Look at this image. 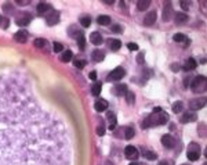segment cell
I'll return each instance as SVG.
<instances>
[{
    "mask_svg": "<svg viewBox=\"0 0 207 165\" xmlns=\"http://www.w3.org/2000/svg\"><path fill=\"white\" fill-rule=\"evenodd\" d=\"M72 164L62 118L39 100L24 75H0V165Z\"/></svg>",
    "mask_w": 207,
    "mask_h": 165,
    "instance_id": "cell-1",
    "label": "cell"
},
{
    "mask_svg": "<svg viewBox=\"0 0 207 165\" xmlns=\"http://www.w3.org/2000/svg\"><path fill=\"white\" fill-rule=\"evenodd\" d=\"M190 87H192V92L193 93H203V92H206V89H207V79H206V76L197 75L192 81Z\"/></svg>",
    "mask_w": 207,
    "mask_h": 165,
    "instance_id": "cell-2",
    "label": "cell"
},
{
    "mask_svg": "<svg viewBox=\"0 0 207 165\" xmlns=\"http://www.w3.org/2000/svg\"><path fill=\"white\" fill-rule=\"evenodd\" d=\"M188 159L189 161H197L200 157V146L199 143H190L188 146Z\"/></svg>",
    "mask_w": 207,
    "mask_h": 165,
    "instance_id": "cell-3",
    "label": "cell"
},
{
    "mask_svg": "<svg viewBox=\"0 0 207 165\" xmlns=\"http://www.w3.org/2000/svg\"><path fill=\"white\" fill-rule=\"evenodd\" d=\"M30 21H32V15L28 14V13H22V14L17 15V18H15L17 25H19V26H21V25H22V26L28 25Z\"/></svg>",
    "mask_w": 207,
    "mask_h": 165,
    "instance_id": "cell-4",
    "label": "cell"
},
{
    "mask_svg": "<svg viewBox=\"0 0 207 165\" xmlns=\"http://www.w3.org/2000/svg\"><path fill=\"white\" fill-rule=\"evenodd\" d=\"M124 75H126V71H124L121 67H117L109 74V78L108 79H109V81H120Z\"/></svg>",
    "mask_w": 207,
    "mask_h": 165,
    "instance_id": "cell-5",
    "label": "cell"
},
{
    "mask_svg": "<svg viewBox=\"0 0 207 165\" xmlns=\"http://www.w3.org/2000/svg\"><path fill=\"white\" fill-rule=\"evenodd\" d=\"M206 106V99H195L189 103V108L190 111H197V110H201Z\"/></svg>",
    "mask_w": 207,
    "mask_h": 165,
    "instance_id": "cell-6",
    "label": "cell"
},
{
    "mask_svg": "<svg viewBox=\"0 0 207 165\" xmlns=\"http://www.w3.org/2000/svg\"><path fill=\"white\" fill-rule=\"evenodd\" d=\"M197 119V117H196V112L195 111H190V110H188V111H185L184 114L181 115V122L182 123H188V122H193V121Z\"/></svg>",
    "mask_w": 207,
    "mask_h": 165,
    "instance_id": "cell-7",
    "label": "cell"
},
{
    "mask_svg": "<svg viewBox=\"0 0 207 165\" xmlns=\"http://www.w3.org/2000/svg\"><path fill=\"white\" fill-rule=\"evenodd\" d=\"M124 155H126V158H128V159H137L138 157H140V153H138V150L135 147L127 146V147L124 148Z\"/></svg>",
    "mask_w": 207,
    "mask_h": 165,
    "instance_id": "cell-8",
    "label": "cell"
},
{
    "mask_svg": "<svg viewBox=\"0 0 207 165\" xmlns=\"http://www.w3.org/2000/svg\"><path fill=\"white\" fill-rule=\"evenodd\" d=\"M46 21H47V25H50V26L55 25V24H58V21H59V14L52 10V11H50V14L46 17Z\"/></svg>",
    "mask_w": 207,
    "mask_h": 165,
    "instance_id": "cell-9",
    "label": "cell"
},
{
    "mask_svg": "<svg viewBox=\"0 0 207 165\" xmlns=\"http://www.w3.org/2000/svg\"><path fill=\"white\" fill-rule=\"evenodd\" d=\"M175 139H174L171 135H164V136L162 137V144L166 148H173L174 146H175Z\"/></svg>",
    "mask_w": 207,
    "mask_h": 165,
    "instance_id": "cell-10",
    "label": "cell"
},
{
    "mask_svg": "<svg viewBox=\"0 0 207 165\" xmlns=\"http://www.w3.org/2000/svg\"><path fill=\"white\" fill-rule=\"evenodd\" d=\"M112 93L115 96H119V97H120V96H123V95H126L127 93V86L126 85H115V86L112 87Z\"/></svg>",
    "mask_w": 207,
    "mask_h": 165,
    "instance_id": "cell-11",
    "label": "cell"
},
{
    "mask_svg": "<svg viewBox=\"0 0 207 165\" xmlns=\"http://www.w3.org/2000/svg\"><path fill=\"white\" fill-rule=\"evenodd\" d=\"M156 11H149L148 14L145 15V18H144V24H145L146 26H151L155 24V21H156Z\"/></svg>",
    "mask_w": 207,
    "mask_h": 165,
    "instance_id": "cell-12",
    "label": "cell"
},
{
    "mask_svg": "<svg viewBox=\"0 0 207 165\" xmlns=\"http://www.w3.org/2000/svg\"><path fill=\"white\" fill-rule=\"evenodd\" d=\"M36 10H37V14L43 15V14H47V13H48L50 10H52V9H51V6H50L48 3H44V2H41V3L37 4Z\"/></svg>",
    "mask_w": 207,
    "mask_h": 165,
    "instance_id": "cell-13",
    "label": "cell"
},
{
    "mask_svg": "<svg viewBox=\"0 0 207 165\" xmlns=\"http://www.w3.org/2000/svg\"><path fill=\"white\" fill-rule=\"evenodd\" d=\"M156 121H157V125H164L168 121V114L164 112L163 110L160 112H156Z\"/></svg>",
    "mask_w": 207,
    "mask_h": 165,
    "instance_id": "cell-14",
    "label": "cell"
},
{
    "mask_svg": "<svg viewBox=\"0 0 207 165\" xmlns=\"http://www.w3.org/2000/svg\"><path fill=\"white\" fill-rule=\"evenodd\" d=\"M14 39L18 43H25L28 40V32L26 31H18L14 35Z\"/></svg>",
    "mask_w": 207,
    "mask_h": 165,
    "instance_id": "cell-15",
    "label": "cell"
},
{
    "mask_svg": "<svg viewBox=\"0 0 207 165\" xmlns=\"http://www.w3.org/2000/svg\"><path fill=\"white\" fill-rule=\"evenodd\" d=\"M90 42L93 43V45H95V46L102 45V36H101V34H99V32H93V34L90 35Z\"/></svg>",
    "mask_w": 207,
    "mask_h": 165,
    "instance_id": "cell-16",
    "label": "cell"
},
{
    "mask_svg": "<svg viewBox=\"0 0 207 165\" xmlns=\"http://www.w3.org/2000/svg\"><path fill=\"white\" fill-rule=\"evenodd\" d=\"M94 107H95V110H97L98 112H102V111H105V110H108V101H106V100H102V99H99V100L95 101Z\"/></svg>",
    "mask_w": 207,
    "mask_h": 165,
    "instance_id": "cell-17",
    "label": "cell"
},
{
    "mask_svg": "<svg viewBox=\"0 0 207 165\" xmlns=\"http://www.w3.org/2000/svg\"><path fill=\"white\" fill-rule=\"evenodd\" d=\"M106 43H108V46H109L110 50H113V51H117L121 47V42L119 39H109Z\"/></svg>",
    "mask_w": 207,
    "mask_h": 165,
    "instance_id": "cell-18",
    "label": "cell"
},
{
    "mask_svg": "<svg viewBox=\"0 0 207 165\" xmlns=\"http://www.w3.org/2000/svg\"><path fill=\"white\" fill-rule=\"evenodd\" d=\"M171 14H173V9H171V4L167 3L163 10V21H168L171 18Z\"/></svg>",
    "mask_w": 207,
    "mask_h": 165,
    "instance_id": "cell-19",
    "label": "cell"
},
{
    "mask_svg": "<svg viewBox=\"0 0 207 165\" xmlns=\"http://www.w3.org/2000/svg\"><path fill=\"white\" fill-rule=\"evenodd\" d=\"M106 118L109 119V125H108V128L112 131V129H115V126H116V115L113 114V112H106Z\"/></svg>",
    "mask_w": 207,
    "mask_h": 165,
    "instance_id": "cell-20",
    "label": "cell"
},
{
    "mask_svg": "<svg viewBox=\"0 0 207 165\" xmlns=\"http://www.w3.org/2000/svg\"><path fill=\"white\" fill-rule=\"evenodd\" d=\"M174 20L178 24H184L188 21V15L185 14V13H175V14H174Z\"/></svg>",
    "mask_w": 207,
    "mask_h": 165,
    "instance_id": "cell-21",
    "label": "cell"
},
{
    "mask_svg": "<svg viewBox=\"0 0 207 165\" xmlns=\"http://www.w3.org/2000/svg\"><path fill=\"white\" fill-rule=\"evenodd\" d=\"M101 90H102V83H101V82H95V83L91 86V95L97 97V96H99Z\"/></svg>",
    "mask_w": 207,
    "mask_h": 165,
    "instance_id": "cell-22",
    "label": "cell"
},
{
    "mask_svg": "<svg viewBox=\"0 0 207 165\" xmlns=\"http://www.w3.org/2000/svg\"><path fill=\"white\" fill-rule=\"evenodd\" d=\"M105 58V53L102 50H94L93 51V60L95 62H99Z\"/></svg>",
    "mask_w": 207,
    "mask_h": 165,
    "instance_id": "cell-23",
    "label": "cell"
},
{
    "mask_svg": "<svg viewBox=\"0 0 207 165\" xmlns=\"http://www.w3.org/2000/svg\"><path fill=\"white\" fill-rule=\"evenodd\" d=\"M72 57H73V53L71 50H66V51H62V54L59 56V60L62 62H68L72 60Z\"/></svg>",
    "mask_w": 207,
    "mask_h": 165,
    "instance_id": "cell-24",
    "label": "cell"
},
{
    "mask_svg": "<svg viewBox=\"0 0 207 165\" xmlns=\"http://www.w3.org/2000/svg\"><path fill=\"white\" fill-rule=\"evenodd\" d=\"M149 6H151V2H149V0H141V2H138L137 3V9L140 10V11L146 10Z\"/></svg>",
    "mask_w": 207,
    "mask_h": 165,
    "instance_id": "cell-25",
    "label": "cell"
},
{
    "mask_svg": "<svg viewBox=\"0 0 207 165\" xmlns=\"http://www.w3.org/2000/svg\"><path fill=\"white\" fill-rule=\"evenodd\" d=\"M97 21H98L99 25H109L112 20H110V17H108V15H99Z\"/></svg>",
    "mask_w": 207,
    "mask_h": 165,
    "instance_id": "cell-26",
    "label": "cell"
},
{
    "mask_svg": "<svg viewBox=\"0 0 207 165\" xmlns=\"http://www.w3.org/2000/svg\"><path fill=\"white\" fill-rule=\"evenodd\" d=\"M173 40L174 42H178V43H184V42H188V38L182 34H175L173 36Z\"/></svg>",
    "mask_w": 207,
    "mask_h": 165,
    "instance_id": "cell-27",
    "label": "cell"
},
{
    "mask_svg": "<svg viewBox=\"0 0 207 165\" xmlns=\"http://www.w3.org/2000/svg\"><path fill=\"white\" fill-rule=\"evenodd\" d=\"M171 110H173V112H175V114H178V112H181L182 110H184V104L181 103V101H177V103L173 104V107H171Z\"/></svg>",
    "mask_w": 207,
    "mask_h": 165,
    "instance_id": "cell-28",
    "label": "cell"
},
{
    "mask_svg": "<svg viewBox=\"0 0 207 165\" xmlns=\"http://www.w3.org/2000/svg\"><path fill=\"white\" fill-rule=\"evenodd\" d=\"M196 65H197V62H196L193 58H189L186 62H185V70H195Z\"/></svg>",
    "mask_w": 207,
    "mask_h": 165,
    "instance_id": "cell-29",
    "label": "cell"
},
{
    "mask_svg": "<svg viewBox=\"0 0 207 165\" xmlns=\"http://www.w3.org/2000/svg\"><path fill=\"white\" fill-rule=\"evenodd\" d=\"M90 24H91V18L90 17H87V15H86V17L80 18V25H82V26L88 28V26H90Z\"/></svg>",
    "mask_w": 207,
    "mask_h": 165,
    "instance_id": "cell-30",
    "label": "cell"
},
{
    "mask_svg": "<svg viewBox=\"0 0 207 165\" xmlns=\"http://www.w3.org/2000/svg\"><path fill=\"white\" fill-rule=\"evenodd\" d=\"M132 136H134V129L132 128H126L124 129V137H126L127 140H130V139H132Z\"/></svg>",
    "mask_w": 207,
    "mask_h": 165,
    "instance_id": "cell-31",
    "label": "cell"
},
{
    "mask_svg": "<svg viewBox=\"0 0 207 165\" xmlns=\"http://www.w3.org/2000/svg\"><path fill=\"white\" fill-rule=\"evenodd\" d=\"M46 39H40V38H39V39H36L35 42H33V45H35V47H37V49H41V47H44V46H46Z\"/></svg>",
    "mask_w": 207,
    "mask_h": 165,
    "instance_id": "cell-32",
    "label": "cell"
},
{
    "mask_svg": "<svg viewBox=\"0 0 207 165\" xmlns=\"http://www.w3.org/2000/svg\"><path fill=\"white\" fill-rule=\"evenodd\" d=\"M124 96H126V100H127V103H128V104L134 103V97H135V96H134V93H132V92H128V90H127V93Z\"/></svg>",
    "mask_w": 207,
    "mask_h": 165,
    "instance_id": "cell-33",
    "label": "cell"
},
{
    "mask_svg": "<svg viewBox=\"0 0 207 165\" xmlns=\"http://www.w3.org/2000/svg\"><path fill=\"white\" fill-rule=\"evenodd\" d=\"M8 24H10V21H8V18L3 17V15H0V26H2L3 29H6L8 26Z\"/></svg>",
    "mask_w": 207,
    "mask_h": 165,
    "instance_id": "cell-34",
    "label": "cell"
},
{
    "mask_svg": "<svg viewBox=\"0 0 207 165\" xmlns=\"http://www.w3.org/2000/svg\"><path fill=\"white\" fill-rule=\"evenodd\" d=\"M77 43H79V47L82 49V50H84V47H86V39H84V36H83V35H80V36L77 38Z\"/></svg>",
    "mask_w": 207,
    "mask_h": 165,
    "instance_id": "cell-35",
    "label": "cell"
},
{
    "mask_svg": "<svg viewBox=\"0 0 207 165\" xmlns=\"http://www.w3.org/2000/svg\"><path fill=\"white\" fill-rule=\"evenodd\" d=\"M144 155H145L146 159H156L157 158V154L155 153V151H146Z\"/></svg>",
    "mask_w": 207,
    "mask_h": 165,
    "instance_id": "cell-36",
    "label": "cell"
},
{
    "mask_svg": "<svg viewBox=\"0 0 207 165\" xmlns=\"http://www.w3.org/2000/svg\"><path fill=\"white\" fill-rule=\"evenodd\" d=\"M73 65H75L76 68H79V70H82V68L86 65V61H83V60H77V58H76V60L73 61Z\"/></svg>",
    "mask_w": 207,
    "mask_h": 165,
    "instance_id": "cell-37",
    "label": "cell"
},
{
    "mask_svg": "<svg viewBox=\"0 0 207 165\" xmlns=\"http://www.w3.org/2000/svg\"><path fill=\"white\" fill-rule=\"evenodd\" d=\"M54 51L55 53H62L63 51V46L61 43H54Z\"/></svg>",
    "mask_w": 207,
    "mask_h": 165,
    "instance_id": "cell-38",
    "label": "cell"
},
{
    "mask_svg": "<svg viewBox=\"0 0 207 165\" xmlns=\"http://www.w3.org/2000/svg\"><path fill=\"white\" fill-rule=\"evenodd\" d=\"M112 32H115V34H121V32H123V28H121L120 25H112Z\"/></svg>",
    "mask_w": 207,
    "mask_h": 165,
    "instance_id": "cell-39",
    "label": "cell"
},
{
    "mask_svg": "<svg viewBox=\"0 0 207 165\" xmlns=\"http://www.w3.org/2000/svg\"><path fill=\"white\" fill-rule=\"evenodd\" d=\"M97 133H98L99 136H104V135H105V128H104V125H102V123L98 126V128H97Z\"/></svg>",
    "mask_w": 207,
    "mask_h": 165,
    "instance_id": "cell-40",
    "label": "cell"
},
{
    "mask_svg": "<svg viewBox=\"0 0 207 165\" xmlns=\"http://www.w3.org/2000/svg\"><path fill=\"white\" fill-rule=\"evenodd\" d=\"M159 165H174V162L171 161V159H162V161L159 162Z\"/></svg>",
    "mask_w": 207,
    "mask_h": 165,
    "instance_id": "cell-41",
    "label": "cell"
},
{
    "mask_svg": "<svg viewBox=\"0 0 207 165\" xmlns=\"http://www.w3.org/2000/svg\"><path fill=\"white\" fill-rule=\"evenodd\" d=\"M189 6H190L189 2H181V9L182 10H188L189 9Z\"/></svg>",
    "mask_w": 207,
    "mask_h": 165,
    "instance_id": "cell-42",
    "label": "cell"
},
{
    "mask_svg": "<svg viewBox=\"0 0 207 165\" xmlns=\"http://www.w3.org/2000/svg\"><path fill=\"white\" fill-rule=\"evenodd\" d=\"M127 47H128L130 50H138V45H137V43H128V45H127Z\"/></svg>",
    "mask_w": 207,
    "mask_h": 165,
    "instance_id": "cell-43",
    "label": "cell"
},
{
    "mask_svg": "<svg viewBox=\"0 0 207 165\" xmlns=\"http://www.w3.org/2000/svg\"><path fill=\"white\" fill-rule=\"evenodd\" d=\"M137 62H138V64L144 62V53H141V54H138V56H137Z\"/></svg>",
    "mask_w": 207,
    "mask_h": 165,
    "instance_id": "cell-44",
    "label": "cell"
},
{
    "mask_svg": "<svg viewBox=\"0 0 207 165\" xmlns=\"http://www.w3.org/2000/svg\"><path fill=\"white\" fill-rule=\"evenodd\" d=\"M88 76H90V79L95 81V79H97V72H95V71H91V72H90V75H88Z\"/></svg>",
    "mask_w": 207,
    "mask_h": 165,
    "instance_id": "cell-45",
    "label": "cell"
},
{
    "mask_svg": "<svg viewBox=\"0 0 207 165\" xmlns=\"http://www.w3.org/2000/svg\"><path fill=\"white\" fill-rule=\"evenodd\" d=\"M17 4H19V6H26V4H29V2H17Z\"/></svg>",
    "mask_w": 207,
    "mask_h": 165,
    "instance_id": "cell-46",
    "label": "cell"
},
{
    "mask_svg": "<svg viewBox=\"0 0 207 165\" xmlns=\"http://www.w3.org/2000/svg\"><path fill=\"white\" fill-rule=\"evenodd\" d=\"M162 111V108H160V107H155L153 108V112H160Z\"/></svg>",
    "mask_w": 207,
    "mask_h": 165,
    "instance_id": "cell-47",
    "label": "cell"
},
{
    "mask_svg": "<svg viewBox=\"0 0 207 165\" xmlns=\"http://www.w3.org/2000/svg\"><path fill=\"white\" fill-rule=\"evenodd\" d=\"M128 165H140V164H137V162H130Z\"/></svg>",
    "mask_w": 207,
    "mask_h": 165,
    "instance_id": "cell-48",
    "label": "cell"
},
{
    "mask_svg": "<svg viewBox=\"0 0 207 165\" xmlns=\"http://www.w3.org/2000/svg\"><path fill=\"white\" fill-rule=\"evenodd\" d=\"M106 165H112V164H110V162H106Z\"/></svg>",
    "mask_w": 207,
    "mask_h": 165,
    "instance_id": "cell-49",
    "label": "cell"
},
{
    "mask_svg": "<svg viewBox=\"0 0 207 165\" xmlns=\"http://www.w3.org/2000/svg\"><path fill=\"white\" fill-rule=\"evenodd\" d=\"M204 165H207V164H204Z\"/></svg>",
    "mask_w": 207,
    "mask_h": 165,
    "instance_id": "cell-50",
    "label": "cell"
}]
</instances>
